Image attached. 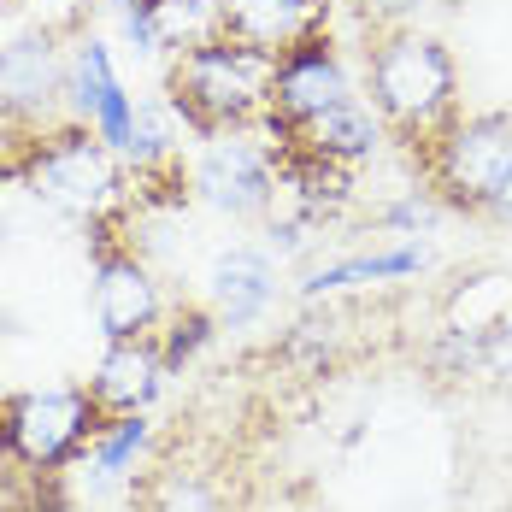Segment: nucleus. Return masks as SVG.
Instances as JSON below:
<instances>
[{
    "label": "nucleus",
    "instance_id": "nucleus-1",
    "mask_svg": "<svg viewBox=\"0 0 512 512\" xmlns=\"http://www.w3.org/2000/svg\"><path fill=\"white\" fill-rule=\"evenodd\" d=\"M454 59L424 30H395L371 53V106L401 130V136H430L454 112Z\"/></svg>",
    "mask_w": 512,
    "mask_h": 512
},
{
    "label": "nucleus",
    "instance_id": "nucleus-2",
    "mask_svg": "<svg viewBox=\"0 0 512 512\" xmlns=\"http://www.w3.org/2000/svg\"><path fill=\"white\" fill-rule=\"evenodd\" d=\"M271 77H277L271 53L248 42H201L171 71V106L195 130H224V124H242L259 101H271Z\"/></svg>",
    "mask_w": 512,
    "mask_h": 512
},
{
    "label": "nucleus",
    "instance_id": "nucleus-3",
    "mask_svg": "<svg viewBox=\"0 0 512 512\" xmlns=\"http://www.w3.org/2000/svg\"><path fill=\"white\" fill-rule=\"evenodd\" d=\"M507 171H512V112L454 118L430 142V183L442 189V201L465 206V212H483Z\"/></svg>",
    "mask_w": 512,
    "mask_h": 512
},
{
    "label": "nucleus",
    "instance_id": "nucleus-4",
    "mask_svg": "<svg viewBox=\"0 0 512 512\" xmlns=\"http://www.w3.org/2000/svg\"><path fill=\"white\" fill-rule=\"evenodd\" d=\"M71 95V65L53 36H18L0 48V124H48Z\"/></svg>",
    "mask_w": 512,
    "mask_h": 512
},
{
    "label": "nucleus",
    "instance_id": "nucleus-5",
    "mask_svg": "<svg viewBox=\"0 0 512 512\" xmlns=\"http://www.w3.org/2000/svg\"><path fill=\"white\" fill-rule=\"evenodd\" d=\"M30 183H36V195H48L65 212H101L112 201V159L89 136H59L36 154Z\"/></svg>",
    "mask_w": 512,
    "mask_h": 512
},
{
    "label": "nucleus",
    "instance_id": "nucleus-6",
    "mask_svg": "<svg viewBox=\"0 0 512 512\" xmlns=\"http://www.w3.org/2000/svg\"><path fill=\"white\" fill-rule=\"evenodd\" d=\"M89 430V395L77 389H42L24 395L12 412V448L30 465H59Z\"/></svg>",
    "mask_w": 512,
    "mask_h": 512
},
{
    "label": "nucleus",
    "instance_id": "nucleus-7",
    "mask_svg": "<svg viewBox=\"0 0 512 512\" xmlns=\"http://www.w3.org/2000/svg\"><path fill=\"white\" fill-rule=\"evenodd\" d=\"M348 101V83H342V71H336V59L330 48H289L277 59V77H271V106H277V118L283 124H301L307 130L312 118H324L330 106Z\"/></svg>",
    "mask_w": 512,
    "mask_h": 512
},
{
    "label": "nucleus",
    "instance_id": "nucleus-8",
    "mask_svg": "<svg viewBox=\"0 0 512 512\" xmlns=\"http://www.w3.org/2000/svg\"><path fill=\"white\" fill-rule=\"evenodd\" d=\"M71 106H77V118H83V124L101 136L106 148L130 154L136 106H130V95L118 89V77H112V59H106L101 42H83V48H77V65H71Z\"/></svg>",
    "mask_w": 512,
    "mask_h": 512
},
{
    "label": "nucleus",
    "instance_id": "nucleus-9",
    "mask_svg": "<svg viewBox=\"0 0 512 512\" xmlns=\"http://www.w3.org/2000/svg\"><path fill=\"white\" fill-rule=\"evenodd\" d=\"M195 189L230 218H254L271 206V171L248 142H212L195 171Z\"/></svg>",
    "mask_w": 512,
    "mask_h": 512
},
{
    "label": "nucleus",
    "instance_id": "nucleus-10",
    "mask_svg": "<svg viewBox=\"0 0 512 512\" xmlns=\"http://www.w3.org/2000/svg\"><path fill=\"white\" fill-rule=\"evenodd\" d=\"M159 312L154 277L136 265V259H106L101 277H95V318L112 342H136Z\"/></svg>",
    "mask_w": 512,
    "mask_h": 512
},
{
    "label": "nucleus",
    "instance_id": "nucleus-11",
    "mask_svg": "<svg viewBox=\"0 0 512 512\" xmlns=\"http://www.w3.org/2000/svg\"><path fill=\"white\" fill-rule=\"evenodd\" d=\"M271 283L277 277H271L265 254L236 248V254H224L212 265V307H218L224 324H254L259 312H265V301H271Z\"/></svg>",
    "mask_w": 512,
    "mask_h": 512
},
{
    "label": "nucleus",
    "instance_id": "nucleus-12",
    "mask_svg": "<svg viewBox=\"0 0 512 512\" xmlns=\"http://www.w3.org/2000/svg\"><path fill=\"white\" fill-rule=\"evenodd\" d=\"M312 148L324 159H365L371 148H377V124H371V112L348 95L342 106H330L324 118H312L307 124Z\"/></svg>",
    "mask_w": 512,
    "mask_h": 512
},
{
    "label": "nucleus",
    "instance_id": "nucleus-13",
    "mask_svg": "<svg viewBox=\"0 0 512 512\" xmlns=\"http://www.w3.org/2000/svg\"><path fill=\"white\" fill-rule=\"evenodd\" d=\"M154 371H159L154 354H142L136 342H112V354H106L95 389H101L106 401H118V407H136V401L154 389Z\"/></svg>",
    "mask_w": 512,
    "mask_h": 512
},
{
    "label": "nucleus",
    "instance_id": "nucleus-14",
    "mask_svg": "<svg viewBox=\"0 0 512 512\" xmlns=\"http://www.w3.org/2000/svg\"><path fill=\"white\" fill-rule=\"evenodd\" d=\"M418 248H401V254H377V259H348V265H330V271H318L307 283V295H318V289H342V283H359V277H407V271H418Z\"/></svg>",
    "mask_w": 512,
    "mask_h": 512
},
{
    "label": "nucleus",
    "instance_id": "nucleus-15",
    "mask_svg": "<svg viewBox=\"0 0 512 512\" xmlns=\"http://www.w3.org/2000/svg\"><path fill=\"white\" fill-rule=\"evenodd\" d=\"M154 512H212V495H206L195 477H171L159 489V507Z\"/></svg>",
    "mask_w": 512,
    "mask_h": 512
},
{
    "label": "nucleus",
    "instance_id": "nucleus-16",
    "mask_svg": "<svg viewBox=\"0 0 512 512\" xmlns=\"http://www.w3.org/2000/svg\"><path fill=\"white\" fill-rule=\"evenodd\" d=\"M165 118L159 112H136V130H130V159H159L165 154Z\"/></svg>",
    "mask_w": 512,
    "mask_h": 512
},
{
    "label": "nucleus",
    "instance_id": "nucleus-17",
    "mask_svg": "<svg viewBox=\"0 0 512 512\" xmlns=\"http://www.w3.org/2000/svg\"><path fill=\"white\" fill-rule=\"evenodd\" d=\"M142 436H148V424H142V418H124V424H118V436L101 448V471H118V465L142 448Z\"/></svg>",
    "mask_w": 512,
    "mask_h": 512
},
{
    "label": "nucleus",
    "instance_id": "nucleus-18",
    "mask_svg": "<svg viewBox=\"0 0 512 512\" xmlns=\"http://www.w3.org/2000/svg\"><path fill=\"white\" fill-rule=\"evenodd\" d=\"M206 324H212V318H201V312H195L189 324H177V336H171V348H165V365H183V359L195 354L206 342Z\"/></svg>",
    "mask_w": 512,
    "mask_h": 512
},
{
    "label": "nucleus",
    "instance_id": "nucleus-19",
    "mask_svg": "<svg viewBox=\"0 0 512 512\" xmlns=\"http://www.w3.org/2000/svg\"><path fill=\"white\" fill-rule=\"evenodd\" d=\"M489 365H495V377L512 383V324H501V330L489 336Z\"/></svg>",
    "mask_w": 512,
    "mask_h": 512
},
{
    "label": "nucleus",
    "instance_id": "nucleus-20",
    "mask_svg": "<svg viewBox=\"0 0 512 512\" xmlns=\"http://www.w3.org/2000/svg\"><path fill=\"white\" fill-rule=\"evenodd\" d=\"M483 212H495V218H507V224H512V171L495 183V195H489V206H483Z\"/></svg>",
    "mask_w": 512,
    "mask_h": 512
},
{
    "label": "nucleus",
    "instance_id": "nucleus-21",
    "mask_svg": "<svg viewBox=\"0 0 512 512\" xmlns=\"http://www.w3.org/2000/svg\"><path fill=\"white\" fill-rule=\"evenodd\" d=\"M0 512H12V501H6V489H0Z\"/></svg>",
    "mask_w": 512,
    "mask_h": 512
},
{
    "label": "nucleus",
    "instance_id": "nucleus-22",
    "mask_svg": "<svg viewBox=\"0 0 512 512\" xmlns=\"http://www.w3.org/2000/svg\"><path fill=\"white\" fill-rule=\"evenodd\" d=\"M501 512H512V501H507V507H501Z\"/></svg>",
    "mask_w": 512,
    "mask_h": 512
}]
</instances>
